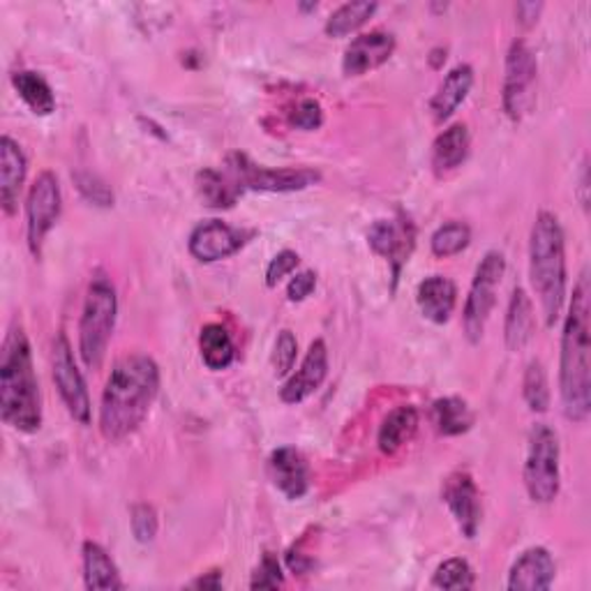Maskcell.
Listing matches in <instances>:
<instances>
[{
  "instance_id": "obj_40",
  "label": "cell",
  "mask_w": 591,
  "mask_h": 591,
  "mask_svg": "<svg viewBox=\"0 0 591 591\" xmlns=\"http://www.w3.org/2000/svg\"><path fill=\"white\" fill-rule=\"evenodd\" d=\"M315 287H317V273L315 271H300L289 282L287 298L292 303H300V300H305L307 296L315 292Z\"/></svg>"
},
{
  "instance_id": "obj_10",
  "label": "cell",
  "mask_w": 591,
  "mask_h": 591,
  "mask_svg": "<svg viewBox=\"0 0 591 591\" xmlns=\"http://www.w3.org/2000/svg\"><path fill=\"white\" fill-rule=\"evenodd\" d=\"M63 209V197L56 173L42 171L31 186L29 199H25V234H29V247L33 256L42 254L44 239L56 226Z\"/></svg>"
},
{
  "instance_id": "obj_36",
  "label": "cell",
  "mask_w": 591,
  "mask_h": 591,
  "mask_svg": "<svg viewBox=\"0 0 591 591\" xmlns=\"http://www.w3.org/2000/svg\"><path fill=\"white\" fill-rule=\"evenodd\" d=\"M289 123H292V127H296V130L313 133L324 123V109H321L319 102L313 97L300 99L296 109L289 114Z\"/></svg>"
},
{
  "instance_id": "obj_31",
  "label": "cell",
  "mask_w": 591,
  "mask_h": 591,
  "mask_svg": "<svg viewBox=\"0 0 591 591\" xmlns=\"http://www.w3.org/2000/svg\"><path fill=\"white\" fill-rule=\"evenodd\" d=\"M469 243H472V229L465 222H457V220L442 224L430 239L432 254L440 256V260L460 254L462 250L469 247Z\"/></svg>"
},
{
  "instance_id": "obj_6",
  "label": "cell",
  "mask_w": 591,
  "mask_h": 591,
  "mask_svg": "<svg viewBox=\"0 0 591 591\" xmlns=\"http://www.w3.org/2000/svg\"><path fill=\"white\" fill-rule=\"evenodd\" d=\"M525 487L536 504H552L559 495V436L546 423L534 425L529 434Z\"/></svg>"
},
{
  "instance_id": "obj_38",
  "label": "cell",
  "mask_w": 591,
  "mask_h": 591,
  "mask_svg": "<svg viewBox=\"0 0 591 591\" xmlns=\"http://www.w3.org/2000/svg\"><path fill=\"white\" fill-rule=\"evenodd\" d=\"M74 181H76V188H80V192L88 201H93L95 205H114V192L109 190V186L105 181H99L97 176L76 173Z\"/></svg>"
},
{
  "instance_id": "obj_2",
  "label": "cell",
  "mask_w": 591,
  "mask_h": 591,
  "mask_svg": "<svg viewBox=\"0 0 591 591\" xmlns=\"http://www.w3.org/2000/svg\"><path fill=\"white\" fill-rule=\"evenodd\" d=\"M589 277L580 275L573 289L567 321L561 333L559 393L563 416L584 423L591 411V366H589Z\"/></svg>"
},
{
  "instance_id": "obj_27",
  "label": "cell",
  "mask_w": 591,
  "mask_h": 591,
  "mask_svg": "<svg viewBox=\"0 0 591 591\" xmlns=\"http://www.w3.org/2000/svg\"><path fill=\"white\" fill-rule=\"evenodd\" d=\"M199 351H201V361L205 363V368H211L215 372L226 370L236 358L234 340H231L229 330L222 324H209L201 328Z\"/></svg>"
},
{
  "instance_id": "obj_7",
  "label": "cell",
  "mask_w": 591,
  "mask_h": 591,
  "mask_svg": "<svg viewBox=\"0 0 591 591\" xmlns=\"http://www.w3.org/2000/svg\"><path fill=\"white\" fill-rule=\"evenodd\" d=\"M226 176L234 186L254 192H298L319 183V171L315 169H268L254 165L243 152H234L226 160Z\"/></svg>"
},
{
  "instance_id": "obj_35",
  "label": "cell",
  "mask_w": 591,
  "mask_h": 591,
  "mask_svg": "<svg viewBox=\"0 0 591 591\" xmlns=\"http://www.w3.org/2000/svg\"><path fill=\"white\" fill-rule=\"evenodd\" d=\"M133 534L139 543H150L158 536V513L150 504H135L130 510Z\"/></svg>"
},
{
  "instance_id": "obj_4",
  "label": "cell",
  "mask_w": 591,
  "mask_h": 591,
  "mask_svg": "<svg viewBox=\"0 0 591 591\" xmlns=\"http://www.w3.org/2000/svg\"><path fill=\"white\" fill-rule=\"evenodd\" d=\"M529 275L534 292L541 300L548 326H555L567 300V243L557 215L541 211L534 220L529 236Z\"/></svg>"
},
{
  "instance_id": "obj_32",
  "label": "cell",
  "mask_w": 591,
  "mask_h": 591,
  "mask_svg": "<svg viewBox=\"0 0 591 591\" xmlns=\"http://www.w3.org/2000/svg\"><path fill=\"white\" fill-rule=\"evenodd\" d=\"M523 393L527 407L534 414H546L550 407V383H548V372L541 361H531L525 370L523 379Z\"/></svg>"
},
{
  "instance_id": "obj_21",
  "label": "cell",
  "mask_w": 591,
  "mask_h": 591,
  "mask_svg": "<svg viewBox=\"0 0 591 591\" xmlns=\"http://www.w3.org/2000/svg\"><path fill=\"white\" fill-rule=\"evenodd\" d=\"M419 310L432 324H446L455 310L457 287L444 275L425 277L416 292Z\"/></svg>"
},
{
  "instance_id": "obj_9",
  "label": "cell",
  "mask_w": 591,
  "mask_h": 591,
  "mask_svg": "<svg viewBox=\"0 0 591 591\" xmlns=\"http://www.w3.org/2000/svg\"><path fill=\"white\" fill-rule=\"evenodd\" d=\"M506 271V260L502 252H487L483 262L476 268L474 282L469 287V296L465 303V333L469 342H478L483 338V330L497 300V287Z\"/></svg>"
},
{
  "instance_id": "obj_39",
  "label": "cell",
  "mask_w": 591,
  "mask_h": 591,
  "mask_svg": "<svg viewBox=\"0 0 591 591\" xmlns=\"http://www.w3.org/2000/svg\"><path fill=\"white\" fill-rule=\"evenodd\" d=\"M298 264H300V256L294 250L277 252L266 268V287H271V289L277 287V282L292 275Z\"/></svg>"
},
{
  "instance_id": "obj_19",
  "label": "cell",
  "mask_w": 591,
  "mask_h": 591,
  "mask_svg": "<svg viewBox=\"0 0 591 591\" xmlns=\"http://www.w3.org/2000/svg\"><path fill=\"white\" fill-rule=\"evenodd\" d=\"M29 171V160H25L21 146L12 137L0 139V205L6 215H14L19 209V197Z\"/></svg>"
},
{
  "instance_id": "obj_37",
  "label": "cell",
  "mask_w": 591,
  "mask_h": 591,
  "mask_svg": "<svg viewBox=\"0 0 591 591\" xmlns=\"http://www.w3.org/2000/svg\"><path fill=\"white\" fill-rule=\"evenodd\" d=\"M282 582H285V573H282L277 557L273 552H264L260 569L254 571L250 587L252 589H277Z\"/></svg>"
},
{
  "instance_id": "obj_22",
  "label": "cell",
  "mask_w": 591,
  "mask_h": 591,
  "mask_svg": "<svg viewBox=\"0 0 591 591\" xmlns=\"http://www.w3.org/2000/svg\"><path fill=\"white\" fill-rule=\"evenodd\" d=\"M536 333V315L534 303L523 287H516L510 294V303L506 310L504 324V338L510 351H523Z\"/></svg>"
},
{
  "instance_id": "obj_44",
  "label": "cell",
  "mask_w": 591,
  "mask_h": 591,
  "mask_svg": "<svg viewBox=\"0 0 591 591\" xmlns=\"http://www.w3.org/2000/svg\"><path fill=\"white\" fill-rule=\"evenodd\" d=\"M444 61H446V51H442V49H434V51H432V59H430L432 67H440Z\"/></svg>"
},
{
  "instance_id": "obj_25",
  "label": "cell",
  "mask_w": 591,
  "mask_h": 591,
  "mask_svg": "<svg viewBox=\"0 0 591 591\" xmlns=\"http://www.w3.org/2000/svg\"><path fill=\"white\" fill-rule=\"evenodd\" d=\"M419 430V411L416 407L411 404H402L398 409H393L391 414L381 421L379 425V436H377V444L381 453H395L400 451L411 436L416 434Z\"/></svg>"
},
{
  "instance_id": "obj_1",
  "label": "cell",
  "mask_w": 591,
  "mask_h": 591,
  "mask_svg": "<svg viewBox=\"0 0 591 591\" xmlns=\"http://www.w3.org/2000/svg\"><path fill=\"white\" fill-rule=\"evenodd\" d=\"M160 391V368L146 353L123 356L102 391L99 432L107 442H123L146 421Z\"/></svg>"
},
{
  "instance_id": "obj_12",
  "label": "cell",
  "mask_w": 591,
  "mask_h": 591,
  "mask_svg": "<svg viewBox=\"0 0 591 591\" xmlns=\"http://www.w3.org/2000/svg\"><path fill=\"white\" fill-rule=\"evenodd\" d=\"M252 236V231L236 229L222 220H205L192 229L188 250L201 264H215L236 254Z\"/></svg>"
},
{
  "instance_id": "obj_17",
  "label": "cell",
  "mask_w": 591,
  "mask_h": 591,
  "mask_svg": "<svg viewBox=\"0 0 591 591\" xmlns=\"http://www.w3.org/2000/svg\"><path fill=\"white\" fill-rule=\"evenodd\" d=\"M557 576L555 559L546 548H529L508 573V589L513 591H543L550 589Z\"/></svg>"
},
{
  "instance_id": "obj_23",
  "label": "cell",
  "mask_w": 591,
  "mask_h": 591,
  "mask_svg": "<svg viewBox=\"0 0 591 591\" xmlns=\"http://www.w3.org/2000/svg\"><path fill=\"white\" fill-rule=\"evenodd\" d=\"M469 130L467 125L455 123L434 139L432 144V169L436 176H444L457 169L469 156Z\"/></svg>"
},
{
  "instance_id": "obj_34",
  "label": "cell",
  "mask_w": 591,
  "mask_h": 591,
  "mask_svg": "<svg viewBox=\"0 0 591 591\" xmlns=\"http://www.w3.org/2000/svg\"><path fill=\"white\" fill-rule=\"evenodd\" d=\"M296 356H298V342L294 338L292 330H279V336L273 347V368L277 377H287L294 366H296Z\"/></svg>"
},
{
  "instance_id": "obj_3",
  "label": "cell",
  "mask_w": 591,
  "mask_h": 591,
  "mask_svg": "<svg viewBox=\"0 0 591 591\" xmlns=\"http://www.w3.org/2000/svg\"><path fill=\"white\" fill-rule=\"evenodd\" d=\"M0 416L19 432L42 425L40 383L33 368L31 342L21 326H12L0 351Z\"/></svg>"
},
{
  "instance_id": "obj_29",
  "label": "cell",
  "mask_w": 591,
  "mask_h": 591,
  "mask_svg": "<svg viewBox=\"0 0 591 591\" xmlns=\"http://www.w3.org/2000/svg\"><path fill=\"white\" fill-rule=\"evenodd\" d=\"M197 190L205 205H211V209H231L241 194L234 181L215 169H203L197 173Z\"/></svg>"
},
{
  "instance_id": "obj_15",
  "label": "cell",
  "mask_w": 591,
  "mask_h": 591,
  "mask_svg": "<svg viewBox=\"0 0 591 591\" xmlns=\"http://www.w3.org/2000/svg\"><path fill=\"white\" fill-rule=\"evenodd\" d=\"M326 377H328V347L324 340H315L310 349H307L300 368L287 379L285 387L279 389L282 402L298 404L315 395L321 389Z\"/></svg>"
},
{
  "instance_id": "obj_5",
  "label": "cell",
  "mask_w": 591,
  "mask_h": 591,
  "mask_svg": "<svg viewBox=\"0 0 591 591\" xmlns=\"http://www.w3.org/2000/svg\"><path fill=\"white\" fill-rule=\"evenodd\" d=\"M118 315V296L112 279L97 271L91 279L80 321V353L86 368L97 370L105 361Z\"/></svg>"
},
{
  "instance_id": "obj_20",
  "label": "cell",
  "mask_w": 591,
  "mask_h": 591,
  "mask_svg": "<svg viewBox=\"0 0 591 591\" xmlns=\"http://www.w3.org/2000/svg\"><path fill=\"white\" fill-rule=\"evenodd\" d=\"M472 86H474V70H472V65H467V63L455 65L446 74V80L442 82V86L436 88L434 97L430 99L432 118L436 123L448 120L457 112V107L462 105V102L467 99Z\"/></svg>"
},
{
  "instance_id": "obj_13",
  "label": "cell",
  "mask_w": 591,
  "mask_h": 591,
  "mask_svg": "<svg viewBox=\"0 0 591 591\" xmlns=\"http://www.w3.org/2000/svg\"><path fill=\"white\" fill-rule=\"evenodd\" d=\"M370 247L383 256L393 268V279H398L402 266L409 262L416 243V229L407 218L400 220H377L368 234Z\"/></svg>"
},
{
  "instance_id": "obj_42",
  "label": "cell",
  "mask_w": 591,
  "mask_h": 591,
  "mask_svg": "<svg viewBox=\"0 0 591 591\" xmlns=\"http://www.w3.org/2000/svg\"><path fill=\"white\" fill-rule=\"evenodd\" d=\"M287 563H289V569H292L294 573H300V576H305L307 571H310V569L315 567V561H313V559H307L305 555H300V552H296V550H292V552L287 555Z\"/></svg>"
},
{
  "instance_id": "obj_18",
  "label": "cell",
  "mask_w": 591,
  "mask_h": 591,
  "mask_svg": "<svg viewBox=\"0 0 591 591\" xmlns=\"http://www.w3.org/2000/svg\"><path fill=\"white\" fill-rule=\"evenodd\" d=\"M268 465L275 487L287 499H300L310 490V467L296 448L282 446L273 451Z\"/></svg>"
},
{
  "instance_id": "obj_11",
  "label": "cell",
  "mask_w": 591,
  "mask_h": 591,
  "mask_svg": "<svg viewBox=\"0 0 591 591\" xmlns=\"http://www.w3.org/2000/svg\"><path fill=\"white\" fill-rule=\"evenodd\" d=\"M51 372H54V383L61 393V400L67 409V414L82 425L91 423V398L82 370L76 368L74 353L70 340L59 333L54 347H51Z\"/></svg>"
},
{
  "instance_id": "obj_28",
  "label": "cell",
  "mask_w": 591,
  "mask_h": 591,
  "mask_svg": "<svg viewBox=\"0 0 591 591\" xmlns=\"http://www.w3.org/2000/svg\"><path fill=\"white\" fill-rule=\"evenodd\" d=\"M432 421L444 436L465 434L474 425V414L462 398H440L432 404Z\"/></svg>"
},
{
  "instance_id": "obj_26",
  "label": "cell",
  "mask_w": 591,
  "mask_h": 591,
  "mask_svg": "<svg viewBox=\"0 0 591 591\" xmlns=\"http://www.w3.org/2000/svg\"><path fill=\"white\" fill-rule=\"evenodd\" d=\"M12 86L33 114L51 116L56 112V95L42 74L31 70H19L12 74Z\"/></svg>"
},
{
  "instance_id": "obj_16",
  "label": "cell",
  "mask_w": 591,
  "mask_h": 591,
  "mask_svg": "<svg viewBox=\"0 0 591 591\" xmlns=\"http://www.w3.org/2000/svg\"><path fill=\"white\" fill-rule=\"evenodd\" d=\"M395 51V38L387 31H370L351 40L345 49L342 72L347 76H361L368 74L383 63H389Z\"/></svg>"
},
{
  "instance_id": "obj_33",
  "label": "cell",
  "mask_w": 591,
  "mask_h": 591,
  "mask_svg": "<svg viewBox=\"0 0 591 591\" xmlns=\"http://www.w3.org/2000/svg\"><path fill=\"white\" fill-rule=\"evenodd\" d=\"M474 571L469 567L467 559H446L444 563H440V569L434 571L432 578V587L436 589H451V591H465L474 587Z\"/></svg>"
},
{
  "instance_id": "obj_30",
  "label": "cell",
  "mask_w": 591,
  "mask_h": 591,
  "mask_svg": "<svg viewBox=\"0 0 591 591\" xmlns=\"http://www.w3.org/2000/svg\"><path fill=\"white\" fill-rule=\"evenodd\" d=\"M377 3H368V0H356V3H345L336 12H333L326 21V33L330 38H345L353 31L361 29L363 23L377 12Z\"/></svg>"
},
{
  "instance_id": "obj_14",
  "label": "cell",
  "mask_w": 591,
  "mask_h": 591,
  "mask_svg": "<svg viewBox=\"0 0 591 591\" xmlns=\"http://www.w3.org/2000/svg\"><path fill=\"white\" fill-rule=\"evenodd\" d=\"M442 499L455 518L462 536L474 538L481 527V495L469 472H453L442 487Z\"/></svg>"
},
{
  "instance_id": "obj_24",
  "label": "cell",
  "mask_w": 591,
  "mask_h": 591,
  "mask_svg": "<svg viewBox=\"0 0 591 591\" xmlns=\"http://www.w3.org/2000/svg\"><path fill=\"white\" fill-rule=\"evenodd\" d=\"M82 555H84L86 589H91V591H118L125 587L114 559L99 543L86 541L82 548Z\"/></svg>"
},
{
  "instance_id": "obj_43",
  "label": "cell",
  "mask_w": 591,
  "mask_h": 591,
  "mask_svg": "<svg viewBox=\"0 0 591 591\" xmlns=\"http://www.w3.org/2000/svg\"><path fill=\"white\" fill-rule=\"evenodd\" d=\"M192 589H220L222 587V573L220 571H211L201 578H197L192 584Z\"/></svg>"
},
{
  "instance_id": "obj_8",
  "label": "cell",
  "mask_w": 591,
  "mask_h": 591,
  "mask_svg": "<svg viewBox=\"0 0 591 591\" xmlns=\"http://www.w3.org/2000/svg\"><path fill=\"white\" fill-rule=\"evenodd\" d=\"M536 74L538 63L534 51L523 40H516L506 54L502 88L504 112L510 120H523L531 112L536 102Z\"/></svg>"
},
{
  "instance_id": "obj_41",
  "label": "cell",
  "mask_w": 591,
  "mask_h": 591,
  "mask_svg": "<svg viewBox=\"0 0 591 591\" xmlns=\"http://www.w3.org/2000/svg\"><path fill=\"white\" fill-rule=\"evenodd\" d=\"M541 10H543L541 3H520L516 8V14L523 25H531L538 19V14H541Z\"/></svg>"
}]
</instances>
